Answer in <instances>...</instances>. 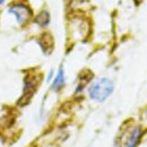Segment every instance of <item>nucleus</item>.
<instances>
[{
	"label": "nucleus",
	"instance_id": "f03ea898",
	"mask_svg": "<svg viewBox=\"0 0 147 147\" xmlns=\"http://www.w3.org/2000/svg\"><path fill=\"white\" fill-rule=\"evenodd\" d=\"M8 13L14 15L15 18H16V22L22 26L26 25L31 20L32 15H33L32 14V9L26 3H23V2L11 3L8 7Z\"/></svg>",
	"mask_w": 147,
	"mask_h": 147
},
{
	"label": "nucleus",
	"instance_id": "39448f33",
	"mask_svg": "<svg viewBox=\"0 0 147 147\" xmlns=\"http://www.w3.org/2000/svg\"><path fill=\"white\" fill-rule=\"evenodd\" d=\"M50 20H51V16L50 13L48 10H41L34 18V23L37 26H40L41 28H45L50 25Z\"/></svg>",
	"mask_w": 147,
	"mask_h": 147
},
{
	"label": "nucleus",
	"instance_id": "7ed1b4c3",
	"mask_svg": "<svg viewBox=\"0 0 147 147\" xmlns=\"http://www.w3.org/2000/svg\"><path fill=\"white\" fill-rule=\"evenodd\" d=\"M143 136V129L140 126H134L132 128L127 132V138L125 147H137L139 144V140Z\"/></svg>",
	"mask_w": 147,
	"mask_h": 147
},
{
	"label": "nucleus",
	"instance_id": "0eeeda50",
	"mask_svg": "<svg viewBox=\"0 0 147 147\" xmlns=\"http://www.w3.org/2000/svg\"><path fill=\"white\" fill-rule=\"evenodd\" d=\"M55 70L53 69H51L50 70V73H49V75H48V78H47V82L48 83H50V82H52L53 80V78H55Z\"/></svg>",
	"mask_w": 147,
	"mask_h": 147
},
{
	"label": "nucleus",
	"instance_id": "6e6552de",
	"mask_svg": "<svg viewBox=\"0 0 147 147\" xmlns=\"http://www.w3.org/2000/svg\"><path fill=\"white\" fill-rule=\"evenodd\" d=\"M3 2H5V0H0V7L3 5Z\"/></svg>",
	"mask_w": 147,
	"mask_h": 147
},
{
	"label": "nucleus",
	"instance_id": "20e7f679",
	"mask_svg": "<svg viewBox=\"0 0 147 147\" xmlns=\"http://www.w3.org/2000/svg\"><path fill=\"white\" fill-rule=\"evenodd\" d=\"M65 86H66V75H65L63 68L60 67L59 70H58V73L55 74L53 80H52L51 90H52L53 92H59V91H61Z\"/></svg>",
	"mask_w": 147,
	"mask_h": 147
},
{
	"label": "nucleus",
	"instance_id": "f257e3e1",
	"mask_svg": "<svg viewBox=\"0 0 147 147\" xmlns=\"http://www.w3.org/2000/svg\"><path fill=\"white\" fill-rule=\"evenodd\" d=\"M113 91H114L113 80L108 77H102L93 82L90 85L87 92L91 100L98 103H103L112 95Z\"/></svg>",
	"mask_w": 147,
	"mask_h": 147
},
{
	"label": "nucleus",
	"instance_id": "423d86ee",
	"mask_svg": "<svg viewBox=\"0 0 147 147\" xmlns=\"http://www.w3.org/2000/svg\"><path fill=\"white\" fill-rule=\"evenodd\" d=\"M36 80L34 78H25L24 80V92H23V98H30L36 88Z\"/></svg>",
	"mask_w": 147,
	"mask_h": 147
}]
</instances>
